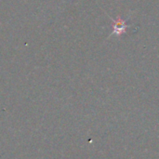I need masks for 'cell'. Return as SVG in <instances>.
Segmentation results:
<instances>
[{
	"mask_svg": "<svg viewBox=\"0 0 159 159\" xmlns=\"http://www.w3.org/2000/svg\"><path fill=\"white\" fill-rule=\"evenodd\" d=\"M126 29L125 26V22L123 20H116L115 21V25H114V33L119 34L121 32H124Z\"/></svg>",
	"mask_w": 159,
	"mask_h": 159,
	"instance_id": "1",
	"label": "cell"
}]
</instances>
